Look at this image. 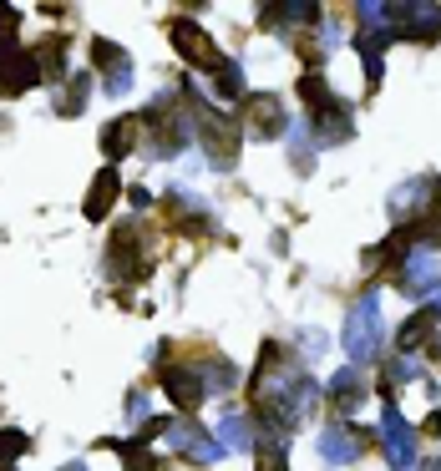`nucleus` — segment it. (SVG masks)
Segmentation results:
<instances>
[{
    "label": "nucleus",
    "mask_w": 441,
    "mask_h": 471,
    "mask_svg": "<svg viewBox=\"0 0 441 471\" xmlns=\"http://www.w3.org/2000/svg\"><path fill=\"white\" fill-rule=\"evenodd\" d=\"M173 41H178L183 51H188L193 61H198V66H218V51H214V41H208V35L203 31H193V25H173Z\"/></svg>",
    "instance_id": "f257e3e1"
},
{
    "label": "nucleus",
    "mask_w": 441,
    "mask_h": 471,
    "mask_svg": "<svg viewBox=\"0 0 441 471\" xmlns=\"http://www.w3.org/2000/svg\"><path fill=\"white\" fill-rule=\"evenodd\" d=\"M259 471H285V461H279L275 451H259Z\"/></svg>",
    "instance_id": "f03ea898"
}]
</instances>
